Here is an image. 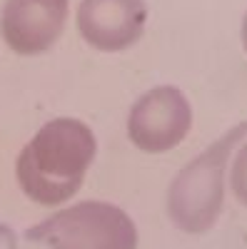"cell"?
I'll return each instance as SVG.
<instances>
[{
    "instance_id": "cell-9",
    "label": "cell",
    "mask_w": 247,
    "mask_h": 249,
    "mask_svg": "<svg viewBox=\"0 0 247 249\" xmlns=\"http://www.w3.org/2000/svg\"><path fill=\"white\" fill-rule=\"evenodd\" d=\"M240 37H242V50L247 53V13L242 18V28H240Z\"/></svg>"
},
{
    "instance_id": "cell-2",
    "label": "cell",
    "mask_w": 247,
    "mask_h": 249,
    "mask_svg": "<svg viewBox=\"0 0 247 249\" xmlns=\"http://www.w3.org/2000/svg\"><path fill=\"white\" fill-rule=\"evenodd\" d=\"M247 135V122L225 130L175 175L168 187L165 210L170 222L185 234H208L217 224L225 207V177L232 152Z\"/></svg>"
},
{
    "instance_id": "cell-6",
    "label": "cell",
    "mask_w": 247,
    "mask_h": 249,
    "mask_svg": "<svg viewBox=\"0 0 247 249\" xmlns=\"http://www.w3.org/2000/svg\"><path fill=\"white\" fill-rule=\"evenodd\" d=\"M77 33L97 53H125L145 33V0H80Z\"/></svg>"
},
{
    "instance_id": "cell-5",
    "label": "cell",
    "mask_w": 247,
    "mask_h": 249,
    "mask_svg": "<svg viewBox=\"0 0 247 249\" xmlns=\"http://www.w3.org/2000/svg\"><path fill=\"white\" fill-rule=\"evenodd\" d=\"M70 15V0H5L0 10V35L23 57L53 50Z\"/></svg>"
},
{
    "instance_id": "cell-7",
    "label": "cell",
    "mask_w": 247,
    "mask_h": 249,
    "mask_svg": "<svg viewBox=\"0 0 247 249\" xmlns=\"http://www.w3.org/2000/svg\"><path fill=\"white\" fill-rule=\"evenodd\" d=\"M230 187L235 199L242 207H247V142H242L235 150L232 167H230Z\"/></svg>"
},
{
    "instance_id": "cell-3",
    "label": "cell",
    "mask_w": 247,
    "mask_h": 249,
    "mask_svg": "<svg viewBox=\"0 0 247 249\" xmlns=\"http://www.w3.org/2000/svg\"><path fill=\"white\" fill-rule=\"evenodd\" d=\"M50 249H137V227L122 207L85 199L63 207L25 232Z\"/></svg>"
},
{
    "instance_id": "cell-1",
    "label": "cell",
    "mask_w": 247,
    "mask_h": 249,
    "mask_svg": "<svg viewBox=\"0 0 247 249\" xmlns=\"http://www.w3.org/2000/svg\"><path fill=\"white\" fill-rule=\"evenodd\" d=\"M97 155L93 130L77 117H55L40 127L15 160L23 195L40 207H60L77 192Z\"/></svg>"
},
{
    "instance_id": "cell-4",
    "label": "cell",
    "mask_w": 247,
    "mask_h": 249,
    "mask_svg": "<svg viewBox=\"0 0 247 249\" xmlns=\"http://www.w3.org/2000/svg\"><path fill=\"white\" fill-rule=\"evenodd\" d=\"M128 140L145 155H165L192 130V105L177 85L145 90L128 112Z\"/></svg>"
},
{
    "instance_id": "cell-8",
    "label": "cell",
    "mask_w": 247,
    "mask_h": 249,
    "mask_svg": "<svg viewBox=\"0 0 247 249\" xmlns=\"http://www.w3.org/2000/svg\"><path fill=\"white\" fill-rule=\"evenodd\" d=\"M0 249H15V237L5 224H0Z\"/></svg>"
}]
</instances>
